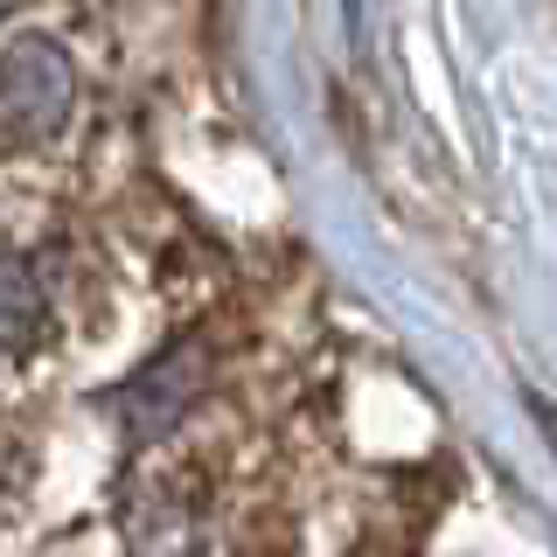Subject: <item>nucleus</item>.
<instances>
[{"label":"nucleus","mask_w":557,"mask_h":557,"mask_svg":"<svg viewBox=\"0 0 557 557\" xmlns=\"http://www.w3.org/2000/svg\"><path fill=\"white\" fill-rule=\"evenodd\" d=\"M70 104H77V70L49 35H22L0 57V147H35V139L63 133Z\"/></svg>","instance_id":"f257e3e1"},{"label":"nucleus","mask_w":557,"mask_h":557,"mask_svg":"<svg viewBox=\"0 0 557 557\" xmlns=\"http://www.w3.org/2000/svg\"><path fill=\"white\" fill-rule=\"evenodd\" d=\"M196 391H202V348H196V342H174L168 356L126 391L133 432H161V425H174V418L188 411V397H196Z\"/></svg>","instance_id":"f03ea898"},{"label":"nucleus","mask_w":557,"mask_h":557,"mask_svg":"<svg viewBox=\"0 0 557 557\" xmlns=\"http://www.w3.org/2000/svg\"><path fill=\"white\" fill-rule=\"evenodd\" d=\"M42 278L14 244H0V356H22L42 335Z\"/></svg>","instance_id":"7ed1b4c3"},{"label":"nucleus","mask_w":557,"mask_h":557,"mask_svg":"<svg viewBox=\"0 0 557 557\" xmlns=\"http://www.w3.org/2000/svg\"><path fill=\"white\" fill-rule=\"evenodd\" d=\"M14 8H28V0H0V14H14Z\"/></svg>","instance_id":"20e7f679"},{"label":"nucleus","mask_w":557,"mask_h":557,"mask_svg":"<svg viewBox=\"0 0 557 557\" xmlns=\"http://www.w3.org/2000/svg\"><path fill=\"white\" fill-rule=\"evenodd\" d=\"M362 557H383V550H362Z\"/></svg>","instance_id":"39448f33"}]
</instances>
